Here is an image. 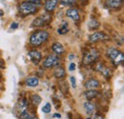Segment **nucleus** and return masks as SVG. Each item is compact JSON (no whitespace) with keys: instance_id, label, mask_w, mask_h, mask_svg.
<instances>
[{"instance_id":"obj_1","label":"nucleus","mask_w":124,"mask_h":119,"mask_svg":"<svg viewBox=\"0 0 124 119\" xmlns=\"http://www.w3.org/2000/svg\"><path fill=\"white\" fill-rule=\"evenodd\" d=\"M48 38H49V32H47L46 30H37L34 31L31 35L30 43L33 47H38L47 41Z\"/></svg>"},{"instance_id":"obj_2","label":"nucleus","mask_w":124,"mask_h":119,"mask_svg":"<svg viewBox=\"0 0 124 119\" xmlns=\"http://www.w3.org/2000/svg\"><path fill=\"white\" fill-rule=\"evenodd\" d=\"M37 11V7L34 3H31L29 1H26V2H23L20 4L19 6V13L23 16H27V15H30L34 14L35 12Z\"/></svg>"},{"instance_id":"obj_3","label":"nucleus","mask_w":124,"mask_h":119,"mask_svg":"<svg viewBox=\"0 0 124 119\" xmlns=\"http://www.w3.org/2000/svg\"><path fill=\"white\" fill-rule=\"evenodd\" d=\"M98 57H99V52L96 50L93 49L90 52H88L87 53H85V55L83 57V64L84 65L92 64L95 60H97Z\"/></svg>"},{"instance_id":"obj_4","label":"nucleus","mask_w":124,"mask_h":119,"mask_svg":"<svg viewBox=\"0 0 124 119\" xmlns=\"http://www.w3.org/2000/svg\"><path fill=\"white\" fill-rule=\"evenodd\" d=\"M59 63V58L58 56L54 55V54H52V55H49L46 59L44 60L43 62V67L44 68H52V67H54L56 65H58Z\"/></svg>"},{"instance_id":"obj_5","label":"nucleus","mask_w":124,"mask_h":119,"mask_svg":"<svg viewBox=\"0 0 124 119\" xmlns=\"http://www.w3.org/2000/svg\"><path fill=\"white\" fill-rule=\"evenodd\" d=\"M50 20H51V15H40V16H38V17H36V18L32 21L31 26H32V27H40V26H43L44 24L48 23Z\"/></svg>"},{"instance_id":"obj_6","label":"nucleus","mask_w":124,"mask_h":119,"mask_svg":"<svg viewBox=\"0 0 124 119\" xmlns=\"http://www.w3.org/2000/svg\"><path fill=\"white\" fill-rule=\"evenodd\" d=\"M109 39V37L103 32H100V31H97V32H94L93 34H91L89 36V41L90 42H98V41H102V40H106Z\"/></svg>"},{"instance_id":"obj_7","label":"nucleus","mask_w":124,"mask_h":119,"mask_svg":"<svg viewBox=\"0 0 124 119\" xmlns=\"http://www.w3.org/2000/svg\"><path fill=\"white\" fill-rule=\"evenodd\" d=\"M104 5L108 9H118L122 5V0H106Z\"/></svg>"},{"instance_id":"obj_8","label":"nucleus","mask_w":124,"mask_h":119,"mask_svg":"<svg viewBox=\"0 0 124 119\" xmlns=\"http://www.w3.org/2000/svg\"><path fill=\"white\" fill-rule=\"evenodd\" d=\"M99 86H100V84H99L98 80H96V79H89L85 83V87L87 89H95Z\"/></svg>"},{"instance_id":"obj_9","label":"nucleus","mask_w":124,"mask_h":119,"mask_svg":"<svg viewBox=\"0 0 124 119\" xmlns=\"http://www.w3.org/2000/svg\"><path fill=\"white\" fill-rule=\"evenodd\" d=\"M66 15L68 17H70L71 19H73L74 21H78L80 19V15L78 14V10H76V9H69L66 12Z\"/></svg>"},{"instance_id":"obj_10","label":"nucleus","mask_w":124,"mask_h":119,"mask_svg":"<svg viewBox=\"0 0 124 119\" xmlns=\"http://www.w3.org/2000/svg\"><path fill=\"white\" fill-rule=\"evenodd\" d=\"M29 56H30L31 61L33 63H35V64L39 63V61L41 60V57H42L41 56V53L39 52H37V51H31L29 52Z\"/></svg>"},{"instance_id":"obj_11","label":"nucleus","mask_w":124,"mask_h":119,"mask_svg":"<svg viewBox=\"0 0 124 119\" xmlns=\"http://www.w3.org/2000/svg\"><path fill=\"white\" fill-rule=\"evenodd\" d=\"M120 52H119L118 50H116L115 48H110V49H108V51H107V56L111 59V61H113Z\"/></svg>"},{"instance_id":"obj_12","label":"nucleus","mask_w":124,"mask_h":119,"mask_svg":"<svg viewBox=\"0 0 124 119\" xmlns=\"http://www.w3.org/2000/svg\"><path fill=\"white\" fill-rule=\"evenodd\" d=\"M58 0H48L45 4V10L47 12H52L54 10Z\"/></svg>"},{"instance_id":"obj_13","label":"nucleus","mask_w":124,"mask_h":119,"mask_svg":"<svg viewBox=\"0 0 124 119\" xmlns=\"http://www.w3.org/2000/svg\"><path fill=\"white\" fill-rule=\"evenodd\" d=\"M96 70H97L98 72H100L102 74L104 75V76H106V77H110V76H111V72H110V70H109L108 68L104 67L103 65H101V64H98V65L96 66Z\"/></svg>"},{"instance_id":"obj_14","label":"nucleus","mask_w":124,"mask_h":119,"mask_svg":"<svg viewBox=\"0 0 124 119\" xmlns=\"http://www.w3.org/2000/svg\"><path fill=\"white\" fill-rule=\"evenodd\" d=\"M54 74L55 78L60 79V78H63L66 75V72H65V70L62 67H56L54 72Z\"/></svg>"},{"instance_id":"obj_15","label":"nucleus","mask_w":124,"mask_h":119,"mask_svg":"<svg viewBox=\"0 0 124 119\" xmlns=\"http://www.w3.org/2000/svg\"><path fill=\"white\" fill-rule=\"evenodd\" d=\"M38 84H39V80H38V78H36V77H30V78H28V79L26 80V85H27L28 87L33 88V87L38 86Z\"/></svg>"},{"instance_id":"obj_16","label":"nucleus","mask_w":124,"mask_h":119,"mask_svg":"<svg viewBox=\"0 0 124 119\" xmlns=\"http://www.w3.org/2000/svg\"><path fill=\"white\" fill-rule=\"evenodd\" d=\"M84 95H85V97H86L88 100H92L94 97H96L97 91H96L95 89H87V90L85 91Z\"/></svg>"},{"instance_id":"obj_17","label":"nucleus","mask_w":124,"mask_h":119,"mask_svg":"<svg viewBox=\"0 0 124 119\" xmlns=\"http://www.w3.org/2000/svg\"><path fill=\"white\" fill-rule=\"evenodd\" d=\"M84 110H85L87 114H92L93 112V111H94V105L92 102L88 101V102H86L84 104Z\"/></svg>"},{"instance_id":"obj_18","label":"nucleus","mask_w":124,"mask_h":119,"mask_svg":"<svg viewBox=\"0 0 124 119\" xmlns=\"http://www.w3.org/2000/svg\"><path fill=\"white\" fill-rule=\"evenodd\" d=\"M99 26H100L99 22H98L97 20H94V19L90 20V21H89V23H88V29H89L90 30H96V29H98V28H99Z\"/></svg>"},{"instance_id":"obj_19","label":"nucleus","mask_w":124,"mask_h":119,"mask_svg":"<svg viewBox=\"0 0 124 119\" xmlns=\"http://www.w3.org/2000/svg\"><path fill=\"white\" fill-rule=\"evenodd\" d=\"M52 49L56 54H61V53L64 52V48H63V46L60 43H54L53 45Z\"/></svg>"},{"instance_id":"obj_20","label":"nucleus","mask_w":124,"mask_h":119,"mask_svg":"<svg viewBox=\"0 0 124 119\" xmlns=\"http://www.w3.org/2000/svg\"><path fill=\"white\" fill-rule=\"evenodd\" d=\"M124 60V56H123V53L122 52H120L115 59L113 60L112 62H113V64L115 65V66H118V65H120L122 62H123Z\"/></svg>"},{"instance_id":"obj_21","label":"nucleus","mask_w":124,"mask_h":119,"mask_svg":"<svg viewBox=\"0 0 124 119\" xmlns=\"http://www.w3.org/2000/svg\"><path fill=\"white\" fill-rule=\"evenodd\" d=\"M31 101H32V104L37 106L41 103V97L38 95V94H33L31 96Z\"/></svg>"},{"instance_id":"obj_22","label":"nucleus","mask_w":124,"mask_h":119,"mask_svg":"<svg viewBox=\"0 0 124 119\" xmlns=\"http://www.w3.org/2000/svg\"><path fill=\"white\" fill-rule=\"evenodd\" d=\"M68 30H69V29H68V27H67V24L64 22V24L57 30V32H58L59 34H65L66 32H68Z\"/></svg>"},{"instance_id":"obj_23","label":"nucleus","mask_w":124,"mask_h":119,"mask_svg":"<svg viewBox=\"0 0 124 119\" xmlns=\"http://www.w3.org/2000/svg\"><path fill=\"white\" fill-rule=\"evenodd\" d=\"M51 110H52V106H51L50 103L45 104V106L42 108V112H45V113H49V112H51Z\"/></svg>"},{"instance_id":"obj_24","label":"nucleus","mask_w":124,"mask_h":119,"mask_svg":"<svg viewBox=\"0 0 124 119\" xmlns=\"http://www.w3.org/2000/svg\"><path fill=\"white\" fill-rule=\"evenodd\" d=\"M29 116H30V114H29L28 111L24 110V111H22V112L20 113L19 118H20V119H28V118H29Z\"/></svg>"},{"instance_id":"obj_25","label":"nucleus","mask_w":124,"mask_h":119,"mask_svg":"<svg viewBox=\"0 0 124 119\" xmlns=\"http://www.w3.org/2000/svg\"><path fill=\"white\" fill-rule=\"evenodd\" d=\"M60 2L64 5H73L76 0H60Z\"/></svg>"},{"instance_id":"obj_26","label":"nucleus","mask_w":124,"mask_h":119,"mask_svg":"<svg viewBox=\"0 0 124 119\" xmlns=\"http://www.w3.org/2000/svg\"><path fill=\"white\" fill-rule=\"evenodd\" d=\"M70 80H71L72 87H73V88H76V87H77V80H76V77H75V76H71Z\"/></svg>"},{"instance_id":"obj_27","label":"nucleus","mask_w":124,"mask_h":119,"mask_svg":"<svg viewBox=\"0 0 124 119\" xmlns=\"http://www.w3.org/2000/svg\"><path fill=\"white\" fill-rule=\"evenodd\" d=\"M75 70H76V64H75V63H71L70 66H69V71H70V72H73V71H75Z\"/></svg>"},{"instance_id":"obj_28","label":"nucleus","mask_w":124,"mask_h":119,"mask_svg":"<svg viewBox=\"0 0 124 119\" xmlns=\"http://www.w3.org/2000/svg\"><path fill=\"white\" fill-rule=\"evenodd\" d=\"M93 118V119H104V117H103L102 115H100V114H94Z\"/></svg>"},{"instance_id":"obj_29","label":"nucleus","mask_w":124,"mask_h":119,"mask_svg":"<svg viewBox=\"0 0 124 119\" xmlns=\"http://www.w3.org/2000/svg\"><path fill=\"white\" fill-rule=\"evenodd\" d=\"M11 28H12V29H14V30H15V29H17V28H18V24L16 23V22H15V23H13V24L11 25Z\"/></svg>"},{"instance_id":"obj_30","label":"nucleus","mask_w":124,"mask_h":119,"mask_svg":"<svg viewBox=\"0 0 124 119\" xmlns=\"http://www.w3.org/2000/svg\"><path fill=\"white\" fill-rule=\"evenodd\" d=\"M53 117H54V118H61V114H60V113H54V114L53 115Z\"/></svg>"},{"instance_id":"obj_31","label":"nucleus","mask_w":124,"mask_h":119,"mask_svg":"<svg viewBox=\"0 0 124 119\" xmlns=\"http://www.w3.org/2000/svg\"><path fill=\"white\" fill-rule=\"evenodd\" d=\"M75 58H76V55H75V54H73V53H72V54H70V55H69V59L70 60H73V59H75Z\"/></svg>"},{"instance_id":"obj_32","label":"nucleus","mask_w":124,"mask_h":119,"mask_svg":"<svg viewBox=\"0 0 124 119\" xmlns=\"http://www.w3.org/2000/svg\"><path fill=\"white\" fill-rule=\"evenodd\" d=\"M3 63H4V62H3V60L0 59V68H2V69H4V67H5Z\"/></svg>"},{"instance_id":"obj_33","label":"nucleus","mask_w":124,"mask_h":119,"mask_svg":"<svg viewBox=\"0 0 124 119\" xmlns=\"http://www.w3.org/2000/svg\"><path fill=\"white\" fill-rule=\"evenodd\" d=\"M28 1H29V2H31V3H34V4H35V2H37V3H38V2H40L41 0H28Z\"/></svg>"},{"instance_id":"obj_34","label":"nucleus","mask_w":124,"mask_h":119,"mask_svg":"<svg viewBox=\"0 0 124 119\" xmlns=\"http://www.w3.org/2000/svg\"><path fill=\"white\" fill-rule=\"evenodd\" d=\"M2 15H4V12H3L2 10H0V17H1Z\"/></svg>"},{"instance_id":"obj_35","label":"nucleus","mask_w":124,"mask_h":119,"mask_svg":"<svg viewBox=\"0 0 124 119\" xmlns=\"http://www.w3.org/2000/svg\"><path fill=\"white\" fill-rule=\"evenodd\" d=\"M87 119H93V117H90V118H87Z\"/></svg>"}]
</instances>
